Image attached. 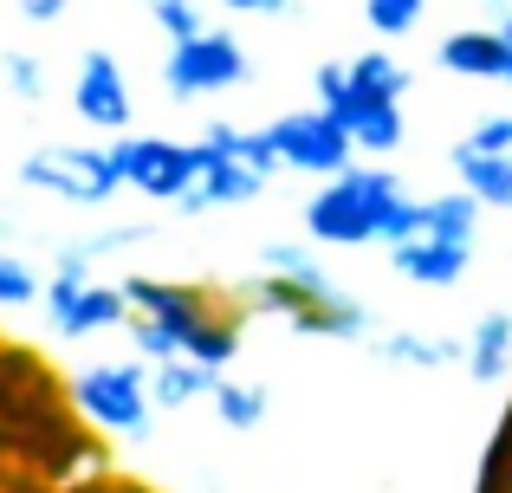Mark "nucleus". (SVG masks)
Returning a JSON list of instances; mask_svg holds the SVG:
<instances>
[{
  "label": "nucleus",
  "instance_id": "obj_1",
  "mask_svg": "<svg viewBox=\"0 0 512 493\" xmlns=\"http://www.w3.org/2000/svg\"><path fill=\"white\" fill-rule=\"evenodd\" d=\"M124 292H130V312L156 318V325H169L175 338H182V357H195V364H208V370H227L240 357V312L221 305L208 286L130 273Z\"/></svg>",
  "mask_w": 512,
  "mask_h": 493
},
{
  "label": "nucleus",
  "instance_id": "obj_2",
  "mask_svg": "<svg viewBox=\"0 0 512 493\" xmlns=\"http://www.w3.org/2000/svg\"><path fill=\"white\" fill-rule=\"evenodd\" d=\"M402 195L409 189H402L389 169L350 163L338 176H325V189L305 202V234H312L318 247H370V241H383V228H389Z\"/></svg>",
  "mask_w": 512,
  "mask_h": 493
},
{
  "label": "nucleus",
  "instance_id": "obj_3",
  "mask_svg": "<svg viewBox=\"0 0 512 493\" xmlns=\"http://www.w3.org/2000/svg\"><path fill=\"white\" fill-rule=\"evenodd\" d=\"M65 403H72V416L85 422V429L98 435H117V442H143L150 435V364L143 357H130V364H85L72 377V390H65Z\"/></svg>",
  "mask_w": 512,
  "mask_h": 493
},
{
  "label": "nucleus",
  "instance_id": "obj_4",
  "mask_svg": "<svg viewBox=\"0 0 512 493\" xmlns=\"http://www.w3.org/2000/svg\"><path fill=\"white\" fill-rule=\"evenodd\" d=\"M247 312H266V318H279L286 331H299V338H363L370 331V312H363L357 299H344L338 286H299V279H279V273H260L247 286Z\"/></svg>",
  "mask_w": 512,
  "mask_h": 493
},
{
  "label": "nucleus",
  "instance_id": "obj_5",
  "mask_svg": "<svg viewBox=\"0 0 512 493\" xmlns=\"http://www.w3.org/2000/svg\"><path fill=\"white\" fill-rule=\"evenodd\" d=\"M20 182L33 195H52V202L72 208H104L124 189V169H117L111 143H39L20 163Z\"/></svg>",
  "mask_w": 512,
  "mask_h": 493
},
{
  "label": "nucleus",
  "instance_id": "obj_6",
  "mask_svg": "<svg viewBox=\"0 0 512 493\" xmlns=\"http://www.w3.org/2000/svg\"><path fill=\"white\" fill-rule=\"evenodd\" d=\"M312 91H318V104L350 130V143H357L363 156H389V150L409 143L402 98H376V91H363L357 78H350V59H325L312 72Z\"/></svg>",
  "mask_w": 512,
  "mask_h": 493
},
{
  "label": "nucleus",
  "instance_id": "obj_7",
  "mask_svg": "<svg viewBox=\"0 0 512 493\" xmlns=\"http://www.w3.org/2000/svg\"><path fill=\"white\" fill-rule=\"evenodd\" d=\"M253 78V59L227 26H201L195 39H175L169 59H163V85L175 104H195V98H214V91H234Z\"/></svg>",
  "mask_w": 512,
  "mask_h": 493
},
{
  "label": "nucleus",
  "instance_id": "obj_8",
  "mask_svg": "<svg viewBox=\"0 0 512 493\" xmlns=\"http://www.w3.org/2000/svg\"><path fill=\"white\" fill-rule=\"evenodd\" d=\"M117 169H124V189L143 202H182L195 189V176L208 169L201 143H175V137H117Z\"/></svg>",
  "mask_w": 512,
  "mask_h": 493
},
{
  "label": "nucleus",
  "instance_id": "obj_9",
  "mask_svg": "<svg viewBox=\"0 0 512 493\" xmlns=\"http://www.w3.org/2000/svg\"><path fill=\"white\" fill-rule=\"evenodd\" d=\"M266 137H273V150H279V169H299V176H338V169L357 163L350 130L325 111V104L273 117V124H266Z\"/></svg>",
  "mask_w": 512,
  "mask_h": 493
},
{
  "label": "nucleus",
  "instance_id": "obj_10",
  "mask_svg": "<svg viewBox=\"0 0 512 493\" xmlns=\"http://www.w3.org/2000/svg\"><path fill=\"white\" fill-rule=\"evenodd\" d=\"M39 312H46L52 338H98V331L130 325V292L124 286H98V279L52 273L46 292H39Z\"/></svg>",
  "mask_w": 512,
  "mask_h": 493
},
{
  "label": "nucleus",
  "instance_id": "obj_11",
  "mask_svg": "<svg viewBox=\"0 0 512 493\" xmlns=\"http://www.w3.org/2000/svg\"><path fill=\"white\" fill-rule=\"evenodd\" d=\"M72 111L85 117L91 130H111V137H124V130H130L137 104H130V78H124V65H117V52L91 46L85 59H78V78H72Z\"/></svg>",
  "mask_w": 512,
  "mask_h": 493
},
{
  "label": "nucleus",
  "instance_id": "obj_12",
  "mask_svg": "<svg viewBox=\"0 0 512 493\" xmlns=\"http://www.w3.org/2000/svg\"><path fill=\"white\" fill-rule=\"evenodd\" d=\"M435 65L454 78H480V85H512V39L506 26H467L435 46Z\"/></svg>",
  "mask_w": 512,
  "mask_h": 493
},
{
  "label": "nucleus",
  "instance_id": "obj_13",
  "mask_svg": "<svg viewBox=\"0 0 512 493\" xmlns=\"http://www.w3.org/2000/svg\"><path fill=\"white\" fill-rule=\"evenodd\" d=\"M389 266H396L409 286H454L474 266V241H441V234H409V241H389Z\"/></svg>",
  "mask_w": 512,
  "mask_h": 493
},
{
  "label": "nucleus",
  "instance_id": "obj_14",
  "mask_svg": "<svg viewBox=\"0 0 512 493\" xmlns=\"http://www.w3.org/2000/svg\"><path fill=\"white\" fill-rule=\"evenodd\" d=\"M266 182H273V176H260V169H253L247 156H214V163L195 176V189H188L175 208H182V215H208V208H240V202H260Z\"/></svg>",
  "mask_w": 512,
  "mask_h": 493
},
{
  "label": "nucleus",
  "instance_id": "obj_15",
  "mask_svg": "<svg viewBox=\"0 0 512 493\" xmlns=\"http://www.w3.org/2000/svg\"><path fill=\"white\" fill-rule=\"evenodd\" d=\"M448 169H454V182H461V189L480 195V208H506V215H512V150L493 156V150H474V143L461 137L448 150Z\"/></svg>",
  "mask_w": 512,
  "mask_h": 493
},
{
  "label": "nucleus",
  "instance_id": "obj_16",
  "mask_svg": "<svg viewBox=\"0 0 512 493\" xmlns=\"http://www.w3.org/2000/svg\"><path fill=\"white\" fill-rule=\"evenodd\" d=\"M467 377L474 383H506L512 370V312L506 305H493V312H480V325L467 331Z\"/></svg>",
  "mask_w": 512,
  "mask_h": 493
},
{
  "label": "nucleus",
  "instance_id": "obj_17",
  "mask_svg": "<svg viewBox=\"0 0 512 493\" xmlns=\"http://www.w3.org/2000/svg\"><path fill=\"white\" fill-rule=\"evenodd\" d=\"M214 383H221V370L195 364V357H169V364H150V403L156 409H195L214 396Z\"/></svg>",
  "mask_w": 512,
  "mask_h": 493
},
{
  "label": "nucleus",
  "instance_id": "obj_18",
  "mask_svg": "<svg viewBox=\"0 0 512 493\" xmlns=\"http://www.w3.org/2000/svg\"><path fill=\"white\" fill-rule=\"evenodd\" d=\"M376 357L383 364H409V370H448L467 357V338H422V331H389L376 338Z\"/></svg>",
  "mask_w": 512,
  "mask_h": 493
},
{
  "label": "nucleus",
  "instance_id": "obj_19",
  "mask_svg": "<svg viewBox=\"0 0 512 493\" xmlns=\"http://www.w3.org/2000/svg\"><path fill=\"white\" fill-rule=\"evenodd\" d=\"M208 403H214V416H221L227 429H260V422H266V383H234V377H221Z\"/></svg>",
  "mask_w": 512,
  "mask_h": 493
},
{
  "label": "nucleus",
  "instance_id": "obj_20",
  "mask_svg": "<svg viewBox=\"0 0 512 493\" xmlns=\"http://www.w3.org/2000/svg\"><path fill=\"white\" fill-rule=\"evenodd\" d=\"M39 292H46V279L33 273V260L0 247V312H26V305H39Z\"/></svg>",
  "mask_w": 512,
  "mask_h": 493
},
{
  "label": "nucleus",
  "instance_id": "obj_21",
  "mask_svg": "<svg viewBox=\"0 0 512 493\" xmlns=\"http://www.w3.org/2000/svg\"><path fill=\"white\" fill-rule=\"evenodd\" d=\"M260 266H266V273H279V279H299V286H325V266H318L312 247H299V241H266L260 247Z\"/></svg>",
  "mask_w": 512,
  "mask_h": 493
},
{
  "label": "nucleus",
  "instance_id": "obj_22",
  "mask_svg": "<svg viewBox=\"0 0 512 493\" xmlns=\"http://www.w3.org/2000/svg\"><path fill=\"white\" fill-rule=\"evenodd\" d=\"M428 0H363V20H370L376 39H409L422 26Z\"/></svg>",
  "mask_w": 512,
  "mask_h": 493
},
{
  "label": "nucleus",
  "instance_id": "obj_23",
  "mask_svg": "<svg viewBox=\"0 0 512 493\" xmlns=\"http://www.w3.org/2000/svg\"><path fill=\"white\" fill-rule=\"evenodd\" d=\"M0 78H7L13 98H26V104L46 98V65H39L33 52H7V59H0Z\"/></svg>",
  "mask_w": 512,
  "mask_h": 493
},
{
  "label": "nucleus",
  "instance_id": "obj_24",
  "mask_svg": "<svg viewBox=\"0 0 512 493\" xmlns=\"http://www.w3.org/2000/svg\"><path fill=\"white\" fill-rule=\"evenodd\" d=\"M150 13H156V26H163L169 39H195L201 26H208V20H201V7H195V0H156Z\"/></svg>",
  "mask_w": 512,
  "mask_h": 493
},
{
  "label": "nucleus",
  "instance_id": "obj_25",
  "mask_svg": "<svg viewBox=\"0 0 512 493\" xmlns=\"http://www.w3.org/2000/svg\"><path fill=\"white\" fill-rule=\"evenodd\" d=\"M467 143H474V150L506 156V150H512V111H500V117H480V124L467 130Z\"/></svg>",
  "mask_w": 512,
  "mask_h": 493
},
{
  "label": "nucleus",
  "instance_id": "obj_26",
  "mask_svg": "<svg viewBox=\"0 0 512 493\" xmlns=\"http://www.w3.org/2000/svg\"><path fill=\"white\" fill-rule=\"evenodd\" d=\"M13 7H20V20L52 26V20H65V7H72V0H13Z\"/></svg>",
  "mask_w": 512,
  "mask_h": 493
},
{
  "label": "nucleus",
  "instance_id": "obj_27",
  "mask_svg": "<svg viewBox=\"0 0 512 493\" xmlns=\"http://www.w3.org/2000/svg\"><path fill=\"white\" fill-rule=\"evenodd\" d=\"M227 13H292V0H221Z\"/></svg>",
  "mask_w": 512,
  "mask_h": 493
},
{
  "label": "nucleus",
  "instance_id": "obj_28",
  "mask_svg": "<svg viewBox=\"0 0 512 493\" xmlns=\"http://www.w3.org/2000/svg\"><path fill=\"white\" fill-rule=\"evenodd\" d=\"M506 39H512V13H506Z\"/></svg>",
  "mask_w": 512,
  "mask_h": 493
},
{
  "label": "nucleus",
  "instance_id": "obj_29",
  "mask_svg": "<svg viewBox=\"0 0 512 493\" xmlns=\"http://www.w3.org/2000/svg\"><path fill=\"white\" fill-rule=\"evenodd\" d=\"M143 7H156V0H143Z\"/></svg>",
  "mask_w": 512,
  "mask_h": 493
}]
</instances>
